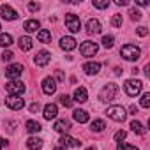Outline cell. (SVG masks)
Instances as JSON below:
<instances>
[{
  "label": "cell",
  "instance_id": "1",
  "mask_svg": "<svg viewBox=\"0 0 150 150\" xmlns=\"http://www.w3.org/2000/svg\"><path fill=\"white\" fill-rule=\"evenodd\" d=\"M117 94H118V87H117L115 83H108V85H104L103 90L99 92V101L110 103V101H113V99L117 97Z\"/></svg>",
  "mask_w": 150,
  "mask_h": 150
},
{
  "label": "cell",
  "instance_id": "2",
  "mask_svg": "<svg viewBox=\"0 0 150 150\" xmlns=\"http://www.w3.org/2000/svg\"><path fill=\"white\" fill-rule=\"evenodd\" d=\"M120 55H122L125 60L132 62V60H138V58L141 57V50H139L138 46H134V44H125V46H122Z\"/></svg>",
  "mask_w": 150,
  "mask_h": 150
},
{
  "label": "cell",
  "instance_id": "3",
  "mask_svg": "<svg viewBox=\"0 0 150 150\" xmlns=\"http://www.w3.org/2000/svg\"><path fill=\"white\" fill-rule=\"evenodd\" d=\"M141 88H143V83L139 80H127L125 85H124V90L129 97H136L141 92Z\"/></svg>",
  "mask_w": 150,
  "mask_h": 150
},
{
  "label": "cell",
  "instance_id": "4",
  "mask_svg": "<svg viewBox=\"0 0 150 150\" xmlns=\"http://www.w3.org/2000/svg\"><path fill=\"white\" fill-rule=\"evenodd\" d=\"M106 115H108L111 120H115V122H124L125 117H127V111H125L122 106H110V108L106 110Z\"/></svg>",
  "mask_w": 150,
  "mask_h": 150
},
{
  "label": "cell",
  "instance_id": "5",
  "mask_svg": "<svg viewBox=\"0 0 150 150\" xmlns=\"http://www.w3.org/2000/svg\"><path fill=\"white\" fill-rule=\"evenodd\" d=\"M65 27L72 32V34H76L81 30V21L76 14H72V13H67L65 14Z\"/></svg>",
  "mask_w": 150,
  "mask_h": 150
},
{
  "label": "cell",
  "instance_id": "6",
  "mask_svg": "<svg viewBox=\"0 0 150 150\" xmlns=\"http://www.w3.org/2000/svg\"><path fill=\"white\" fill-rule=\"evenodd\" d=\"M97 50H99L97 42H92V41H85V42L80 46V53H81L83 57H94V55L97 53Z\"/></svg>",
  "mask_w": 150,
  "mask_h": 150
},
{
  "label": "cell",
  "instance_id": "7",
  "mask_svg": "<svg viewBox=\"0 0 150 150\" xmlns=\"http://www.w3.org/2000/svg\"><path fill=\"white\" fill-rule=\"evenodd\" d=\"M6 104H7V108L18 111V110H23V106H25V99L20 97V96H9V97L6 99Z\"/></svg>",
  "mask_w": 150,
  "mask_h": 150
},
{
  "label": "cell",
  "instance_id": "8",
  "mask_svg": "<svg viewBox=\"0 0 150 150\" xmlns=\"http://www.w3.org/2000/svg\"><path fill=\"white\" fill-rule=\"evenodd\" d=\"M6 90L11 94V96H20V94H23L25 92V85L21 83V81H9L7 85H6Z\"/></svg>",
  "mask_w": 150,
  "mask_h": 150
},
{
  "label": "cell",
  "instance_id": "9",
  "mask_svg": "<svg viewBox=\"0 0 150 150\" xmlns=\"http://www.w3.org/2000/svg\"><path fill=\"white\" fill-rule=\"evenodd\" d=\"M21 72H23V65L13 64V65H9V67L6 69V76H7L9 80H18V78L21 76Z\"/></svg>",
  "mask_w": 150,
  "mask_h": 150
},
{
  "label": "cell",
  "instance_id": "10",
  "mask_svg": "<svg viewBox=\"0 0 150 150\" xmlns=\"http://www.w3.org/2000/svg\"><path fill=\"white\" fill-rule=\"evenodd\" d=\"M50 60H51V53H50V51H46V50L39 51V53L35 55V58H34V62H35V65H37V67H44V65H48V64H50Z\"/></svg>",
  "mask_w": 150,
  "mask_h": 150
},
{
  "label": "cell",
  "instance_id": "11",
  "mask_svg": "<svg viewBox=\"0 0 150 150\" xmlns=\"http://www.w3.org/2000/svg\"><path fill=\"white\" fill-rule=\"evenodd\" d=\"M42 92H44L46 96H53V94L57 92V81H55L51 76H48V78L42 80Z\"/></svg>",
  "mask_w": 150,
  "mask_h": 150
},
{
  "label": "cell",
  "instance_id": "12",
  "mask_svg": "<svg viewBox=\"0 0 150 150\" xmlns=\"http://www.w3.org/2000/svg\"><path fill=\"white\" fill-rule=\"evenodd\" d=\"M0 16H2L4 20H7V21L18 20V13L13 7H9V6H0Z\"/></svg>",
  "mask_w": 150,
  "mask_h": 150
},
{
  "label": "cell",
  "instance_id": "13",
  "mask_svg": "<svg viewBox=\"0 0 150 150\" xmlns=\"http://www.w3.org/2000/svg\"><path fill=\"white\" fill-rule=\"evenodd\" d=\"M101 23H99V20H96V18H90L88 21H87V32L90 34V35H96V34H101Z\"/></svg>",
  "mask_w": 150,
  "mask_h": 150
},
{
  "label": "cell",
  "instance_id": "14",
  "mask_svg": "<svg viewBox=\"0 0 150 150\" xmlns=\"http://www.w3.org/2000/svg\"><path fill=\"white\" fill-rule=\"evenodd\" d=\"M58 143L62 145V146H71V148H76V146H80L81 145V141H78V139H74V138H71V136H67V134H64L60 139H58Z\"/></svg>",
  "mask_w": 150,
  "mask_h": 150
},
{
  "label": "cell",
  "instance_id": "15",
  "mask_svg": "<svg viewBox=\"0 0 150 150\" xmlns=\"http://www.w3.org/2000/svg\"><path fill=\"white\" fill-rule=\"evenodd\" d=\"M42 115H44V118H46V120L55 118V117L58 115V108H57V104H51V103H50V104H46V106H44V113H42Z\"/></svg>",
  "mask_w": 150,
  "mask_h": 150
},
{
  "label": "cell",
  "instance_id": "16",
  "mask_svg": "<svg viewBox=\"0 0 150 150\" xmlns=\"http://www.w3.org/2000/svg\"><path fill=\"white\" fill-rule=\"evenodd\" d=\"M60 48L65 50V51H72L76 48V41H74V37H62L60 39Z\"/></svg>",
  "mask_w": 150,
  "mask_h": 150
},
{
  "label": "cell",
  "instance_id": "17",
  "mask_svg": "<svg viewBox=\"0 0 150 150\" xmlns=\"http://www.w3.org/2000/svg\"><path fill=\"white\" fill-rule=\"evenodd\" d=\"M83 71H85L87 74H97V72L101 71V64H99V62H87V64L83 65Z\"/></svg>",
  "mask_w": 150,
  "mask_h": 150
},
{
  "label": "cell",
  "instance_id": "18",
  "mask_svg": "<svg viewBox=\"0 0 150 150\" xmlns=\"http://www.w3.org/2000/svg\"><path fill=\"white\" fill-rule=\"evenodd\" d=\"M87 99H88L87 88H83V87H78L76 90H74V101H78V103H85Z\"/></svg>",
  "mask_w": 150,
  "mask_h": 150
},
{
  "label": "cell",
  "instance_id": "19",
  "mask_svg": "<svg viewBox=\"0 0 150 150\" xmlns=\"http://www.w3.org/2000/svg\"><path fill=\"white\" fill-rule=\"evenodd\" d=\"M72 118L76 120V122H80V124H85V122H88V113L85 110H74Z\"/></svg>",
  "mask_w": 150,
  "mask_h": 150
},
{
  "label": "cell",
  "instance_id": "20",
  "mask_svg": "<svg viewBox=\"0 0 150 150\" xmlns=\"http://www.w3.org/2000/svg\"><path fill=\"white\" fill-rule=\"evenodd\" d=\"M57 132H67L69 129H71V122H67V120H57L55 122V127H53Z\"/></svg>",
  "mask_w": 150,
  "mask_h": 150
},
{
  "label": "cell",
  "instance_id": "21",
  "mask_svg": "<svg viewBox=\"0 0 150 150\" xmlns=\"http://www.w3.org/2000/svg\"><path fill=\"white\" fill-rule=\"evenodd\" d=\"M27 146L30 150H41L42 148V139L41 138H28L27 139Z\"/></svg>",
  "mask_w": 150,
  "mask_h": 150
},
{
  "label": "cell",
  "instance_id": "22",
  "mask_svg": "<svg viewBox=\"0 0 150 150\" xmlns=\"http://www.w3.org/2000/svg\"><path fill=\"white\" fill-rule=\"evenodd\" d=\"M20 48H21V51H30L32 48H34V42H32V39L30 37H20Z\"/></svg>",
  "mask_w": 150,
  "mask_h": 150
},
{
  "label": "cell",
  "instance_id": "23",
  "mask_svg": "<svg viewBox=\"0 0 150 150\" xmlns=\"http://www.w3.org/2000/svg\"><path fill=\"white\" fill-rule=\"evenodd\" d=\"M39 27H41V25H39L37 20H28V21H25V25H23V28H25L27 32H37Z\"/></svg>",
  "mask_w": 150,
  "mask_h": 150
},
{
  "label": "cell",
  "instance_id": "24",
  "mask_svg": "<svg viewBox=\"0 0 150 150\" xmlns=\"http://www.w3.org/2000/svg\"><path fill=\"white\" fill-rule=\"evenodd\" d=\"M131 129H132V132H136V134H139V136H143L145 132H146V129L141 125V122H138V120H132L131 122Z\"/></svg>",
  "mask_w": 150,
  "mask_h": 150
},
{
  "label": "cell",
  "instance_id": "25",
  "mask_svg": "<svg viewBox=\"0 0 150 150\" xmlns=\"http://www.w3.org/2000/svg\"><path fill=\"white\" fill-rule=\"evenodd\" d=\"M37 39H39L41 42L48 44V42H51V32H50V30H39V34H37Z\"/></svg>",
  "mask_w": 150,
  "mask_h": 150
},
{
  "label": "cell",
  "instance_id": "26",
  "mask_svg": "<svg viewBox=\"0 0 150 150\" xmlns=\"http://www.w3.org/2000/svg\"><path fill=\"white\" fill-rule=\"evenodd\" d=\"M25 125H27L25 129H27L28 132H39V131L42 129V127H41V124H39V122H35V120H28Z\"/></svg>",
  "mask_w": 150,
  "mask_h": 150
},
{
  "label": "cell",
  "instance_id": "27",
  "mask_svg": "<svg viewBox=\"0 0 150 150\" xmlns=\"http://www.w3.org/2000/svg\"><path fill=\"white\" fill-rule=\"evenodd\" d=\"M11 44H13V35L11 34H0V46L7 48Z\"/></svg>",
  "mask_w": 150,
  "mask_h": 150
},
{
  "label": "cell",
  "instance_id": "28",
  "mask_svg": "<svg viewBox=\"0 0 150 150\" xmlns=\"http://www.w3.org/2000/svg\"><path fill=\"white\" fill-rule=\"evenodd\" d=\"M104 127H106L104 120H94L92 122V131L94 132H101V131H104Z\"/></svg>",
  "mask_w": 150,
  "mask_h": 150
},
{
  "label": "cell",
  "instance_id": "29",
  "mask_svg": "<svg viewBox=\"0 0 150 150\" xmlns=\"http://www.w3.org/2000/svg\"><path fill=\"white\" fill-rule=\"evenodd\" d=\"M122 23H124V20H122V14H113V18H111V25L113 27H122Z\"/></svg>",
  "mask_w": 150,
  "mask_h": 150
},
{
  "label": "cell",
  "instance_id": "30",
  "mask_svg": "<svg viewBox=\"0 0 150 150\" xmlns=\"http://www.w3.org/2000/svg\"><path fill=\"white\" fill-rule=\"evenodd\" d=\"M60 104L65 106V108H71V106H72V99H71L69 96L64 94V96H60Z\"/></svg>",
  "mask_w": 150,
  "mask_h": 150
},
{
  "label": "cell",
  "instance_id": "31",
  "mask_svg": "<svg viewBox=\"0 0 150 150\" xmlns=\"http://www.w3.org/2000/svg\"><path fill=\"white\" fill-rule=\"evenodd\" d=\"M110 6V0H94V7L97 9H106Z\"/></svg>",
  "mask_w": 150,
  "mask_h": 150
},
{
  "label": "cell",
  "instance_id": "32",
  "mask_svg": "<svg viewBox=\"0 0 150 150\" xmlns=\"http://www.w3.org/2000/svg\"><path fill=\"white\" fill-rule=\"evenodd\" d=\"M113 41H115L113 35H104L103 37V46L104 48H113Z\"/></svg>",
  "mask_w": 150,
  "mask_h": 150
},
{
  "label": "cell",
  "instance_id": "33",
  "mask_svg": "<svg viewBox=\"0 0 150 150\" xmlns=\"http://www.w3.org/2000/svg\"><path fill=\"white\" fill-rule=\"evenodd\" d=\"M139 104H141L143 108H148V106H150V94H148V92H145V94L141 96V101H139Z\"/></svg>",
  "mask_w": 150,
  "mask_h": 150
},
{
  "label": "cell",
  "instance_id": "34",
  "mask_svg": "<svg viewBox=\"0 0 150 150\" xmlns=\"http://www.w3.org/2000/svg\"><path fill=\"white\" fill-rule=\"evenodd\" d=\"M117 150H138V146H132V145H127V143L120 141V143L117 145Z\"/></svg>",
  "mask_w": 150,
  "mask_h": 150
},
{
  "label": "cell",
  "instance_id": "35",
  "mask_svg": "<svg viewBox=\"0 0 150 150\" xmlns=\"http://www.w3.org/2000/svg\"><path fill=\"white\" fill-rule=\"evenodd\" d=\"M125 136H127V132H125V131H117V132H115V136H113V139L120 143L122 139H125Z\"/></svg>",
  "mask_w": 150,
  "mask_h": 150
},
{
  "label": "cell",
  "instance_id": "36",
  "mask_svg": "<svg viewBox=\"0 0 150 150\" xmlns=\"http://www.w3.org/2000/svg\"><path fill=\"white\" fill-rule=\"evenodd\" d=\"M129 14H131V20H134V21H139V20H141V13H139L138 9H131Z\"/></svg>",
  "mask_w": 150,
  "mask_h": 150
},
{
  "label": "cell",
  "instance_id": "37",
  "mask_svg": "<svg viewBox=\"0 0 150 150\" xmlns=\"http://www.w3.org/2000/svg\"><path fill=\"white\" fill-rule=\"evenodd\" d=\"M28 9H30L32 13H37V11L41 9V6H39V4H35V2H30V4H28Z\"/></svg>",
  "mask_w": 150,
  "mask_h": 150
},
{
  "label": "cell",
  "instance_id": "38",
  "mask_svg": "<svg viewBox=\"0 0 150 150\" xmlns=\"http://www.w3.org/2000/svg\"><path fill=\"white\" fill-rule=\"evenodd\" d=\"M136 32H138V35H141V37L148 35V28H146V27H139V28H138Z\"/></svg>",
  "mask_w": 150,
  "mask_h": 150
},
{
  "label": "cell",
  "instance_id": "39",
  "mask_svg": "<svg viewBox=\"0 0 150 150\" xmlns=\"http://www.w3.org/2000/svg\"><path fill=\"white\" fill-rule=\"evenodd\" d=\"M13 51H4V55H2V58L6 60V62H9V60H13Z\"/></svg>",
  "mask_w": 150,
  "mask_h": 150
},
{
  "label": "cell",
  "instance_id": "40",
  "mask_svg": "<svg viewBox=\"0 0 150 150\" xmlns=\"http://www.w3.org/2000/svg\"><path fill=\"white\" fill-rule=\"evenodd\" d=\"M41 110V104L39 103H34V104H30V113H37Z\"/></svg>",
  "mask_w": 150,
  "mask_h": 150
},
{
  "label": "cell",
  "instance_id": "41",
  "mask_svg": "<svg viewBox=\"0 0 150 150\" xmlns=\"http://www.w3.org/2000/svg\"><path fill=\"white\" fill-rule=\"evenodd\" d=\"M115 4H117V6H120V7H122V6H129V0H117Z\"/></svg>",
  "mask_w": 150,
  "mask_h": 150
},
{
  "label": "cell",
  "instance_id": "42",
  "mask_svg": "<svg viewBox=\"0 0 150 150\" xmlns=\"http://www.w3.org/2000/svg\"><path fill=\"white\" fill-rule=\"evenodd\" d=\"M7 143H9L7 139H4V138H0V150H2L4 146H7Z\"/></svg>",
  "mask_w": 150,
  "mask_h": 150
},
{
  "label": "cell",
  "instance_id": "43",
  "mask_svg": "<svg viewBox=\"0 0 150 150\" xmlns=\"http://www.w3.org/2000/svg\"><path fill=\"white\" fill-rule=\"evenodd\" d=\"M136 4H138V6H148L146 0H136Z\"/></svg>",
  "mask_w": 150,
  "mask_h": 150
},
{
  "label": "cell",
  "instance_id": "44",
  "mask_svg": "<svg viewBox=\"0 0 150 150\" xmlns=\"http://www.w3.org/2000/svg\"><path fill=\"white\" fill-rule=\"evenodd\" d=\"M129 110H131V113H132V115H136V113H138V108H136V106H134V104H132V106H131V108H129Z\"/></svg>",
  "mask_w": 150,
  "mask_h": 150
},
{
  "label": "cell",
  "instance_id": "45",
  "mask_svg": "<svg viewBox=\"0 0 150 150\" xmlns=\"http://www.w3.org/2000/svg\"><path fill=\"white\" fill-rule=\"evenodd\" d=\"M57 78H58V80H64V74H62V71H57Z\"/></svg>",
  "mask_w": 150,
  "mask_h": 150
},
{
  "label": "cell",
  "instance_id": "46",
  "mask_svg": "<svg viewBox=\"0 0 150 150\" xmlns=\"http://www.w3.org/2000/svg\"><path fill=\"white\" fill-rule=\"evenodd\" d=\"M120 72H122V69L120 67H115V74H117V76H120Z\"/></svg>",
  "mask_w": 150,
  "mask_h": 150
},
{
  "label": "cell",
  "instance_id": "47",
  "mask_svg": "<svg viewBox=\"0 0 150 150\" xmlns=\"http://www.w3.org/2000/svg\"><path fill=\"white\" fill-rule=\"evenodd\" d=\"M55 150H64V148L62 146H55Z\"/></svg>",
  "mask_w": 150,
  "mask_h": 150
},
{
  "label": "cell",
  "instance_id": "48",
  "mask_svg": "<svg viewBox=\"0 0 150 150\" xmlns=\"http://www.w3.org/2000/svg\"><path fill=\"white\" fill-rule=\"evenodd\" d=\"M87 150H96V148H94V146H88V148H87Z\"/></svg>",
  "mask_w": 150,
  "mask_h": 150
},
{
  "label": "cell",
  "instance_id": "49",
  "mask_svg": "<svg viewBox=\"0 0 150 150\" xmlns=\"http://www.w3.org/2000/svg\"><path fill=\"white\" fill-rule=\"evenodd\" d=\"M0 28H2V27H0Z\"/></svg>",
  "mask_w": 150,
  "mask_h": 150
}]
</instances>
